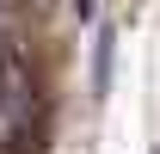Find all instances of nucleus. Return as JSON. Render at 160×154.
Here are the masks:
<instances>
[{
    "label": "nucleus",
    "instance_id": "nucleus-1",
    "mask_svg": "<svg viewBox=\"0 0 160 154\" xmlns=\"http://www.w3.org/2000/svg\"><path fill=\"white\" fill-rule=\"evenodd\" d=\"M0 62H6V49H0Z\"/></svg>",
    "mask_w": 160,
    "mask_h": 154
}]
</instances>
